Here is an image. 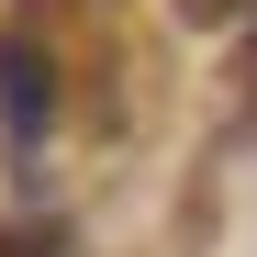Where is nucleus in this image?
Here are the masks:
<instances>
[{
  "mask_svg": "<svg viewBox=\"0 0 257 257\" xmlns=\"http://www.w3.org/2000/svg\"><path fill=\"white\" fill-rule=\"evenodd\" d=\"M0 135H12L23 168L56 135V56H45V34H0Z\"/></svg>",
  "mask_w": 257,
  "mask_h": 257,
  "instance_id": "1",
  "label": "nucleus"
},
{
  "mask_svg": "<svg viewBox=\"0 0 257 257\" xmlns=\"http://www.w3.org/2000/svg\"><path fill=\"white\" fill-rule=\"evenodd\" d=\"M168 12L201 23V34H224V23H246V12H257V0H168Z\"/></svg>",
  "mask_w": 257,
  "mask_h": 257,
  "instance_id": "2",
  "label": "nucleus"
}]
</instances>
